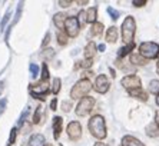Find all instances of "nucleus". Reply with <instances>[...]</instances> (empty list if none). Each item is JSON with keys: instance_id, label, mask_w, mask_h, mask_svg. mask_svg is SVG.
<instances>
[{"instance_id": "31", "label": "nucleus", "mask_w": 159, "mask_h": 146, "mask_svg": "<svg viewBox=\"0 0 159 146\" xmlns=\"http://www.w3.org/2000/svg\"><path fill=\"white\" fill-rule=\"evenodd\" d=\"M9 19H10V10H7L6 11V15H4V17H3V20L0 22V32L4 29V26H6V23L9 22Z\"/></svg>"}, {"instance_id": "43", "label": "nucleus", "mask_w": 159, "mask_h": 146, "mask_svg": "<svg viewBox=\"0 0 159 146\" xmlns=\"http://www.w3.org/2000/svg\"><path fill=\"white\" fill-rule=\"evenodd\" d=\"M98 49H99V52H105V49H106V46H105V44L102 43V44H99V46H98Z\"/></svg>"}, {"instance_id": "29", "label": "nucleus", "mask_w": 159, "mask_h": 146, "mask_svg": "<svg viewBox=\"0 0 159 146\" xmlns=\"http://www.w3.org/2000/svg\"><path fill=\"white\" fill-rule=\"evenodd\" d=\"M48 79H49V69H48V65L43 63L42 65V80L48 82Z\"/></svg>"}, {"instance_id": "47", "label": "nucleus", "mask_w": 159, "mask_h": 146, "mask_svg": "<svg viewBox=\"0 0 159 146\" xmlns=\"http://www.w3.org/2000/svg\"><path fill=\"white\" fill-rule=\"evenodd\" d=\"M156 105H158V106H159V95H158V96H156Z\"/></svg>"}, {"instance_id": "45", "label": "nucleus", "mask_w": 159, "mask_h": 146, "mask_svg": "<svg viewBox=\"0 0 159 146\" xmlns=\"http://www.w3.org/2000/svg\"><path fill=\"white\" fill-rule=\"evenodd\" d=\"M95 146H107L106 143H103V142H96L95 143Z\"/></svg>"}, {"instance_id": "41", "label": "nucleus", "mask_w": 159, "mask_h": 146, "mask_svg": "<svg viewBox=\"0 0 159 146\" xmlns=\"http://www.w3.org/2000/svg\"><path fill=\"white\" fill-rule=\"evenodd\" d=\"M49 40H50V33H46V36H44V39H43V43H42V48H46V44L49 43Z\"/></svg>"}, {"instance_id": "17", "label": "nucleus", "mask_w": 159, "mask_h": 146, "mask_svg": "<svg viewBox=\"0 0 159 146\" xmlns=\"http://www.w3.org/2000/svg\"><path fill=\"white\" fill-rule=\"evenodd\" d=\"M67 16L65 15V13H56L55 16H53V22H55V25L57 26V29H65V22H66Z\"/></svg>"}, {"instance_id": "19", "label": "nucleus", "mask_w": 159, "mask_h": 146, "mask_svg": "<svg viewBox=\"0 0 159 146\" xmlns=\"http://www.w3.org/2000/svg\"><path fill=\"white\" fill-rule=\"evenodd\" d=\"M130 63H133V65H138V66H143L148 63V60L145 57H142L139 53H133V55H130Z\"/></svg>"}, {"instance_id": "6", "label": "nucleus", "mask_w": 159, "mask_h": 146, "mask_svg": "<svg viewBox=\"0 0 159 146\" xmlns=\"http://www.w3.org/2000/svg\"><path fill=\"white\" fill-rule=\"evenodd\" d=\"M95 106V99L90 98V96H85V98L80 99V102L76 106V115L78 116H86L89 115V112L93 109Z\"/></svg>"}, {"instance_id": "38", "label": "nucleus", "mask_w": 159, "mask_h": 146, "mask_svg": "<svg viewBox=\"0 0 159 146\" xmlns=\"http://www.w3.org/2000/svg\"><path fill=\"white\" fill-rule=\"evenodd\" d=\"M79 65H80V67H90L92 66V60H88V59H85L83 62H79Z\"/></svg>"}, {"instance_id": "30", "label": "nucleus", "mask_w": 159, "mask_h": 146, "mask_svg": "<svg viewBox=\"0 0 159 146\" xmlns=\"http://www.w3.org/2000/svg\"><path fill=\"white\" fill-rule=\"evenodd\" d=\"M40 115H42V107L40 106H37L36 107V112H34V115H33V123H39L40 122Z\"/></svg>"}, {"instance_id": "16", "label": "nucleus", "mask_w": 159, "mask_h": 146, "mask_svg": "<svg viewBox=\"0 0 159 146\" xmlns=\"http://www.w3.org/2000/svg\"><path fill=\"white\" fill-rule=\"evenodd\" d=\"M128 92H129V95L132 96V98H136V99H139V100H143V102L148 100V93L145 90H142V88L141 89H133V90H128Z\"/></svg>"}, {"instance_id": "46", "label": "nucleus", "mask_w": 159, "mask_h": 146, "mask_svg": "<svg viewBox=\"0 0 159 146\" xmlns=\"http://www.w3.org/2000/svg\"><path fill=\"white\" fill-rule=\"evenodd\" d=\"M2 90H3V82H0V93H2Z\"/></svg>"}, {"instance_id": "8", "label": "nucleus", "mask_w": 159, "mask_h": 146, "mask_svg": "<svg viewBox=\"0 0 159 146\" xmlns=\"http://www.w3.org/2000/svg\"><path fill=\"white\" fill-rule=\"evenodd\" d=\"M122 86L128 90H133V89H141V79L136 76V75H129V76H125L120 80Z\"/></svg>"}, {"instance_id": "34", "label": "nucleus", "mask_w": 159, "mask_h": 146, "mask_svg": "<svg viewBox=\"0 0 159 146\" xmlns=\"http://www.w3.org/2000/svg\"><path fill=\"white\" fill-rule=\"evenodd\" d=\"M22 9H23V2H19V6H17V11H16V17H15V22L11 23V26L15 25L19 19H20V15H22Z\"/></svg>"}, {"instance_id": "13", "label": "nucleus", "mask_w": 159, "mask_h": 146, "mask_svg": "<svg viewBox=\"0 0 159 146\" xmlns=\"http://www.w3.org/2000/svg\"><path fill=\"white\" fill-rule=\"evenodd\" d=\"M145 133L149 138H158L159 136V125L156 122H151V123L145 128Z\"/></svg>"}, {"instance_id": "23", "label": "nucleus", "mask_w": 159, "mask_h": 146, "mask_svg": "<svg viewBox=\"0 0 159 146\" xmlns=\"http://www.w3.org/2000/svg\"><path fill=\"white\" fill-rule=\"evenodd\" d=\"M40 56L43 60H50V59L55 57V50H53L52 48H48V49H44L43 53H42Z\"/></svg>"}, {"instance_id": "28", "label": "nucleus", "mask_w": 159, "mask_h": 146, "mask_svg": "<svg viewBox=\"0 0 159 146\" xmlns=\"http://www.w3.org/2000/svg\"><path fill=\"white\" fill-rule=\"evenodd\" d=\"M29 70H30V76L33 77V79L39 76V66H37L36 63H32V65L29 66Z\"/></svg>"}, {"instance_id": "7", "label": "nucleus", "mask_w": 159, "mask_h": 146, "mask_svg": "<svg viewBox=\"0 0 159 146\" xmlns=\"http://www.w3.org/2000/svg\"><path fill=\"white\" fill-rule=\"evenodd\" d=\"M80 26L76 17H67L65 22V33L67 34V37H76L79 34Z\"/></svg>"}, {"instance_id": "37", "label": "nucleus", "mask_w": 159, "mask_h": 146, "mask_svg": "<svg viewBox=\"0 0 159 146\" xmlns=\"http://www.w3.org/2000/svg\"><path fill=\"white\" fill-rule=\"evenodd\" d=\"M6 105H7V99H2V100H0V115L4 112V109H6Z\"/></svg>"}, {"instance_id": "15", "label": "nucleus", "mask_w": 159, "mask_h": 146, "mask_svg": "<svg viewBox=\"0 0 159 146\" xmlns=\"http://www.w3.org/2000/svg\"><path fill=\"white\" fill-rule=\"evenodd\" d=\"M106 40L109 43H115L118 40V27L116 26H111L106 32Z\"/></svg>"}, {"instance_id": "21", "label": "nucleus", "mask_w": 159, "mask_h": 146, "mask_svg": "<svg viewBox=\"0 0 159 146\" xmlns=\"http://www.w3.org/2000/svg\"><path fill=\"white\" fill-rule=\"evenodd\" d=\"M133 48H135V43H129V44H126V46H123V48L119 49L118 56H119V57H125L126 55H129L130 52L133 50Z\"/></svg>"}, {"instance_id": "5", "label": "nucleus", "mask_w": 159, "mask_h": 146, "mask_svg": "<svg viewBox=\"0 0 159 146\" xmlns=\"http://www.w3.org/2000/svg\"><path fill=\"white\" fill-rule=\"evenodd\" d=\"M29 92H30V95L33 96V98H37V99H40V100H44V98L48 96V93L50 92V89H49L48 82L40 80V82H37V83H34V84H30Z\"/></svg>"}, {"instance_id": "39", "label": "nucleus", "mask_w": 159, "mask_h": 146, "mask_svg": "<svg viewBox=\"0 0 159 146\" xmlns=\"http://www.w3.org/2000/svg\"><path fill=\"white\" fill-rule=\"evenodd\" d=\"M57 3H59V6H62V7H69L72 4V2L70 0H59Z\"/></svg>"}, {"instance_id": "2", "label": "nucleus", "mask_w": 159, "mask_h": 146, "mask_svg": "<svg viewBox=\"0 0 159 146\" xmlns=\"http://www.w3.org/2000/svg\"><path fill=\"white\" fill-rule=\"evenodd\" d=\"M135 32H136V23H135V19H133L132 16H128L122 23V39L126 44L133 43Z\"/></svg>"}, {"instance_id": "22", "label": "nucleus", "mask_w": 159, "mask_h": 146, "mask_svg": "<svg viewBox=\"0 0 159 146\" xmlns=\"http://www.w3.org/2000/svg\"><path fill=\"white\" fill-rule=\"evenodd\" d=\"M102 32H103V25L102 23H99V22H96V23H93L92 25V36H100L102 34Z\"/></svg>"}, {"instance_id": "9", "label": "nucleus", "mask_w": 159, "mask_h": 146, "mask_svg": "<svg viewBox=\"0 0 159 146\" xmlns=\"http://www.w3.org/2000/svg\"><path fill=\"white\" fill-rule=\"evenodd\" d=\"M109 88H111V83H109V79L106 77V75H99L95 80V90L103 95L109 90Z\"/></svg>"}, {"instance_id": "40", "label": "nucleus", "mask_w": 159, "mask_h": 146, "mask_svg": "<svg viewBox=\"0 0 159 146\" xmlns=\"http://www.w3.org/2000/svg\"><path fill=\"white\" fill-rule=\"evenodd\" d=\"M70 107H72V105L69 102H63L62 103V110H63V112H69V110H70Z\"/></svg>"}, {"instance_id": "25", "label": "nucleus", "mask_w": 159, "mask_h": 146, "mask_svg": "<svg viewBox=\"0 0 159 146\" xmlns=\"http://www.w3.org/2000/svg\"><path fill=\"white\" fill-rule=\"evenodd\" d=\"M78 22H79V26H85L88 23V19H86V11L85 10H80L78 15Z\"/></svg>"}, {"instance_id": "48", "label": "nucleus", "mask_w": 159, "mask_h": 146, "mask_svg": "<svg viewBox=\"0 0 159 146\" xmlns=\"http://www.w3.org/2000/svg\"><path fill=\"white\" fill-rule=\"evenodd\" d=\"M156 72H158V75H159V63L156 65Z\"/></svg>"}, {"instance_id": "11", "label": "nucleus", "mask_w": 159, "mask_h": 146, "mask_svg": "<svg viewBox=\"0 0 159 146\" xmlns=\"http://www.w3.org/2000/svg\"><path fill=\"white\" fill-rule=\"evenodd\" d=\"M27 146H46V139L40 133H34V135L30 136Z\"/></svg>"}, {"instance_id": "32", "label": "nucleus", "mask_w": 159, "mask_h": 146, "mask_svg": "<svg viewBox=\"0 0 159 146\" xmlns=\"http://www.w3.org/2000/svg\"><path fill=\"white\" fill-rule=\"evenodd\" d=\"M29 112H30V107L27 106L26 109H25V112L22 113V116H20V119H19V126H22V125L25 123V121H26V117H27V115H29Z\"/></svg>"}, {"instance_id": "36", "label": "nucleus", "mask_w": 159, "mask_h": 146, "mask_svg": "<svg viewBox=\"0 0 159 146\" xmlns=\"http://www.w3.org/2000/svg\"><path fill=\"white\" fill-rule=\"evenodd\" d=\"M132 4L135 6V7H142V6L146 4V0H133Z\"/></svg>"}, {"instance_id": "14", "label": "nucleus", "mask_w": 159, "mask_h": 146, "mask_svg": "<svg viewBox=\"0 0 159 146\" xmlns=\"http://www.w3.org/2000/svg\"><path fill=\"white\" fill-rule=\"evenodd\" d=\"M122 146H145V145L139 140V139L135 138V136L126 135L122 138Z\"/></svg>"}, {"instance_id": "44", "label": "nucleus", "mask_w": 159, "mask_h": 146, "mask_svg": "<svg viewBox=\"0 0 159 146\" xmlns=\"http://www.w3.org/2000/svg\"><path fill=\"white\" fill-rule=\"evenodd\" d=\"M155 122L159 125V110H158V112H156V113H155Z\"/></svg>"}, {"instance_id": "33", "label": "nucleus", "mask_w": 159, "mask_h": 146, "mask_svg": "<svg viewBox=\"0 0 159 146\" xmlns=\"http://www.w3.org/2000/svg\"><path fill=\"white\" fill-rule=\"evenodd\" d=\"M107 13L111 15V19H113V20H116V19L120 16V13H119L118 10H115L113 7H107Z\"/></svg>"}, {"instance_id": "35", "label": "nucleus", "mask_w": 159, "mask_h": 146, "mask_svg": "<svg viewBox=\"0 0 159 146\" xmlns=\"http://www.w3.org/2000/svg\"><path fill=\"white\" fill-rule=\"evenodd\" d=\"M16 135H17V129L13 128V129H11V132H10V138H9V145H13V143H15Z\"/></svg>"}, {"instance_id": "3", "label": "nucleus", "mask_w": 159, "mask_h": 146, "mask_svg": "<svg viewBox=\"0 0 159 146\" xmlns=\"http://www.w3.org/2000/svg\"><path fill=\"white\" fill-rule=\"evenodd\" d=\"M90 89H92V83H90V80H89V79H80V80L76 82L75 86L72 88L70 98L72 99L85 98L89 92H90Z\"/></svg>"}, {"instance_id": "50", "label": "nucleus", "mask_w": 159, "mask_h": 146, "mask_svg": "<svg viewBox=\"0 0 159 146\" xmlns=\"http://www.w3.org/2000/svg\"><path fill=\"white\" fill-rule=\"evenodd\" d=\"M60 146H63V145H60Z\"/></svg>"}, {"instance_id": "24", "label": "nucleus", "mask_w": 159, "mask_h": 146, "mask_svg": "<svg viewBox=\"0 0 159 146\" xmlns=\"http://www.w3.org/2000/svg\"><path fill=\"white\" fill-rule=\"evenodd\" d=\"M149 92L155 93L156 96L159 95V80H151V83H149Z\"/></svg>"}, {"instance_id": "18", "label": "nucleus", "mask_w": 159, "mask_h": 146, "mask_svg": "<svg viewBox=\"0 0 159 146\" xmlns=\"http://www.w3.org/2000/svg\"><path fill=\"white\" fill-rule=\"evenodd\" d=\"M95 53H96V44L93 43V42H89L85 48V57L88 59V60H92Z\"/></svg>"}, {"instance_id": "4", "label": "nucleus", "mask_w": 159, "mask_h": 146, "mask_svg": "<svg viewBox=\"0 0 159 146\" xmlns=\"http://www.w3.org/2000/svg\"><path fill=\"white\" fill-rule=\"evenodd\" d=\"M139 55L142 57L148 59H155L159 55V44L155 42H143L139 44Z\"/></svg>"}, {"instance_id": "10", "label": "nucleus", "mask_w": 159, "mask_h": 146, "mask_svg": "<svg viewBox=\"0 0 159 146\" xmlns=\"http://www.w3.org/2000/svg\"><path fill=\"white\" fill-rule=\"evenodd\" d=\"M66 132H67V136L72 139V140H78V139H80L82 136V126L79 122H70V123L67 125L66 128Z\"/></svg>"}, {"instance_id": "12", "label": "nucleus", "mask_w": 159, "mask_h": 146, "mask_svg": "<svg viewBox=\"0 0 159 146\" xmlns=\"http://www.w3.org/2000/svg\"><path fill=\"white\" fill-rule=\"evenodd\" d=\"M62 125H63V119L60 116H55L53 117V138L59 139L60 132H62Z\"/></svg>"}, {"instance_id": "20", "label": "nucleus", "mask_w": 159, "mask_h": 146, "mask_svg": "<svg viewBox=\"0 0 159 146\" xmlns=\"http://www.w3.org/2000/svg\"><path fill=\"white\" fill-rule=\"evenodd\" d=\"M96 17H98V9L96 7H90L86 11V19H88V23H96Z\"/></svg>"}, {"instance_id": "27", "label": "nucleus", "mask_w": 159, "mask_h": 146, "mask_svg": "<svg viewBox=\"0 0 159 146\" xmlns=\"http://www.w3.org/2000/svg\"><path fill=\"white\" fill-rule=\"evenodd\" d=\"M57 42H59V44L65 46V44L67 43V34H66V33L60 30V32L57 33Z\"/></svg>"}, {"instance_id": "42", "label": "nucleus", "mask_w": 159, "mask_h": 146, "mask_svg": "<svg viewBox=\"0 0 159 146\" xmlns=\"http://www.w3.org/2000/svg\"><path fill=\"white\" fill-rule=\"evenodd\" d=\"M56 105H57V99H53L52 102H50V109L56 110Z\"/></svg>"}, {"instance_id": "26", "label": "nucleus", "mask_w": 159, "mask_h": 146, "mask_svg": "<svg viewBox=\"0 0 159 146\" xmlns=\"http://www.w3.org/2000/svg\"><path fill=\"white\" fill-rule=\"evenodd\" d=\"M60 86H62V80H60L59 77L53 79V88H52V92L55 93V95H57V93L60 92Z\"/></svg>"}, {"instance_id": "1", "label": "nucleus", "mask_w": 159, "mask_h": 146, "mask_svg": "<svg viewBox=\"0 0 159 146\" xmlns=\"http://www.w3.org/2000/svg\"><path fill=\"white\" fill-rule=\"evenodd\" d=\"M89 132L92 133V136H95L96 139H105L106 138V123H105L103 116L100 115H95L90 117V121L88 123Z\"/></svg>"}, {"instance_id": "49", "label": "nucleus", "mask_w": 159, "mask_h": 146, "mask_svg": "<svg viewBox=\"0 0 159 146\" xmlns=\"http://www.w3.org/2000/svg\"><path fill=\"white\" fill-rule=\"evenodd\" d=\"M158 59H159V55H158Z\"/></svg>"}]
</instances>
